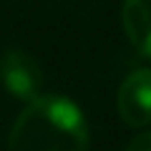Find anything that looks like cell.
<instances>
[{"label":"cell","mask_w":151,"mask_h":151,"mask_svg":"<svg viewBox=\"0 0 151 151\" xmlns=\"http://www.w3.org/2000/svg\"><path fill=\"white\" fill-rule=\"evenodd\" d=\"M126 151H151V131L139 134V136L129 144V149H126Z\"/></svg>","instance_id":"5b68a950"},{"label":"cell","mask_w":151,"mask_h":151,"mask_svg":"<svg viewBox=\"0 0 151 151\" xmlns=\"http://www.w3.org/2000/svg\"><path fill=\"white\" fill-rule=\"evenodd\" d=\"M0 83L10 96L20 101H33L43 88V70L38 60L25 50L10 48L0 58Z\"/></svg>","instance_id":"7a4b0ae2"},{"label":"cell","mask_w":151,"mask_h":151,"mask_svg":"<svg viewBox=\"0 0 151 151\" xmlns=\"http://www.w3.org/2000/svg\"><path fill=\"white\" fill-rule=\"evenodd\" d=\"M8 151H88V124L63 96H35L15 119Z\"/></svg>","instance_id":"6da1fadb"},{"label":"cell","mask_w":151,"mask_h":151,"mask_svg":"<svg viewBox=\"0 0 151 151\" xmlns=\"http://www.w3.org/2000/svg\"><path fill=\"white\" fill-rule=\"evenodd\" d=\"M121 23L129 43L141 55L151 58V0H124Z\"/></svg>","instance_id":"277c9868"},{"label":"cell","mask_w":151,"mask_h":151,"mask_svg":"<svg viewBox=\"0 0 151 151\" xmlns=\"http://www.w3.org/2000/svg\"><path fill=\"white\" fill-rule=\"evenodd\" d=\"M119 116L131 129H144L151 124V70L139 68L126 76L116 98Z\"/></svg>","instance_id":"3957f363"}]
</instances>
